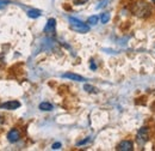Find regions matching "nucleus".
Masks as SVG:
<instances>
[{
	"label": "nucleus",
	"mask_w": 155,
	"mask_h": 151,
	"mask_svg": "<svg viewBox=\"0 0 155 151\" xmlns=\"http://www.w3.org/2000/svg\"><path fill=\"white\" fill-rule=\"evenodd\" d=\"M117 150L119 151H131L133 150V142L130 140H123L118 144Z\"/></svg>",
	"instance_id": "nucleus-7"
},
{
	"label": "nucleus",
	"mask_w": 155,
	"mask_h": 151,
	"mask_svg": "<svg viewBox=\"0 0 155 151\" xmlns=\"http://www.w3.org/2000/svg\"><path fill=\"white\" fill-rule=\"evenodd\" d=\"M39 109L41 111H44V112H49V111L53 109V104L49 103V102H42L39 104Z\"/></svg>",
	"instance_id": "nucleus-9"
},
{
	"label": "nucleus",
	"mask_w": 155,
	"mask_h": 151,
	"mask_svg": "<svg viewBox=\"0 0 155 151\" xmlns=\"http://www.w3.org/2000/svg\"><path fill=\"white\" fill-rule=\"evenodd\" d=\"M98 17L97 16H92V17H90V18H88V20H87V23H88V24H91V25H96V24H97L98 23Z\"/></svg>",
	"instance_id": "nucleus-13"
},
{
	"label": "nucleus",
	"mask_w": 155,
	"mask_h": 151,
	"mask_svg": "<svg viewBox=\"0 0 155 151\" xmlns=\"http://www.w3.org/2000/svg\"><path fill=\"white\" fill-rule=\"evenodd\" d=\"M87 142H90V137H88V138H86V139H84V140H81V142H79V143H78V145H79V146H80V145H84V144H86Z\"/></svg>",
	"instance_id": "nucleus-16"
},
{
	"label": "nucleus",
	"mask_w": 155,
	"mask_h": 151,
	"mask_svg": "<svg viewBox=\"0 0 155 151\" xmlns=\"http://www.w3.org/2000/svg\"><path fill=\"white\" fill-rule=\"evenodd\" d=\"M90 67H91V70H93V71H94V70H97V65L94 64V61H93V60H91V64H90Z\"/></svg>",
	"instance_id": "nucleus-15"
},
{
	"label": "nucleus",
	"mask_w": 155,
	"mask_h": 151,
	"mask_svg": "<svg viewBox=\"0 0 155 151\" xmlns=\"http://www.w3.org/2000/svg\"><path fill=\"white\" fill-rule=\"evenodd\" d=\"M136 139H137V143H138L140 145H144V144L148 142V139H149V130H148V127H142V128H140Z\"/></svg>",
	"instance_id": "nucleus-3"
},
{
	"label": "nucleus",
	"mask_w": 155,
	"mask_h": 151,
	"mask_svg": "<svg viewBox=\"0 0 155 151\" xmlns=\"http://www.w3.org/2000/svg\"><path fill=\"white\" fill-rule=\"evenodd\" d=\"M109 19H110V15H109L107 12H105V13H103V15L100 16V20H101V23H103V24L107 23V22H109Z\"/></svg>",
	"instance_id": "nucleus-12"
},
{
	"label": "nucleus",
	"mask_w": 155,
	"mask_h": 151,
	"mask_svg": "<svg viewBox=\"0 0 155 151\" xmlns=\"http://www.w3.org/2000/svg\"><path fill=\"white\" fill-rule=\"evenodd\" d=\"M2 122H4V116L0 115V124H2Z\"/></svg>",
	"instance_id": "nucleus-19"
},
{
	"label": "nucleus",
	"mask_w": 155,
	"mask_h": 151,
	"mask_svg": "<svg viewBox=\"0 0 155 151\" xmlns=\"http://www.w3.org/2000/svg\"><path fill=\"white\" fill-rule=\"evenodd\" d=\"M28 16L30 18H38L41 16V11L39 10H29L28 11Z\"/></svg>",
	"instance_id": "nucleus-10"
},
{
	"label": "nucleus",
	"mask_w": 155,
	"mask_h": 151,
	"mask_svg": "<svg viewBox=\"0 0 155 151\" xmlns=\"http://www.w3.org/2000/svg\"><path fill=\"white\" fill-rule=\"evenodd\" d=\"M84 89H85L87 93H92V94H97L98 93L97 88H94V86H92V85H90V84H86V85L84 86Z\"/></svg>",
	"instance_id": "nucleus-11"
},
{
	"label": "nucleus",
	"mask_w": 155,
	"mask_h": 151,
	"mask_svg": "<svg viewBox=\"0 0 155 151\" xmlns=\"http://www.w3.org/2000/svg\"><path fill=\"white\" fill-rule=\"evenodd\" d=\"M63 77H64V78H68V79H72V80H75V82H84V80H85L84 77L77 75V73H71V72L64 73Z\"/></svg>",
	"instance_id": "nucleus-8"
},
{
	"label": "nucleus",
	"mask_w": 155,
	"mask_h": 151,
	"mask_svg": "<svg viewBox=\"0 0 155 151\" xmlns=\"http://www.w3.org/2000/svg\"><path fill=\"white\" fill-rule=\"evenodd\" d=\"M55 28H56V20L54 18H50L48 20L45 28H44V33L47 35H54L55 34Z\"/></svg>",
	"instance_id": "nucleus-4"
},
{
	"label": "nucleus",
	"mask_w": 155,
	"mask_h": 151,
	"mask_svg": "<svg viewBox=\"0 0 155 151\" xmlns=\"http://www.w3.org/2000/svg\"><path fill=\"white\" fill-rule=\"evenodd\" d=\"M152 1H154V2H155V0H152Z\"/></svg>",
	"instance_id": "nucleus-20"
},
{
	"label": "nucleus",
	"mask_w": 155,
	"mask_h": 151,
	"mask_svg": "<svg viewBox=\"0 0 155 151\" xmlns=\"http://www.w3.org/2000/svg\"><path fill=\"white\" fill-rule=\"evenodd\" d=\"M69 24H71V29L77 31V33H81V34H85V33H88L90 31V25L82 23L81 20L74 18V17H69Z\"/></svg>",
	"instance_id": "nucleus-2"
},
{
	"label": "nucleus",
	"mask_w": 155,
	"mask_h": 151,
	"mask_svg": "<svg viewBox=\"0 0 155 151\" xmlns=\"http://www.w3.org/2000/svg\"><path fill=\"white\" fill-rule=\"evenodd\" d=\"M7 2H8V1H4V0H0V9H1V7H4V6L7 4Z\"/></svg>",
	"instance_id": "nucleus-18"
},
{
	"label": "nucleus",
	"mask_w": 155,
	"mask_h": 151,
	"mask_svg": "<svg viewBox=\"0 0 155 151\" xmlns=\"http://www.w3.org/2000/svg\"><path fill=\"white\" fill-rule=\"evenodd\" d=\"M88 0H73V2L75 4V5H82V4H85V2H87Z\"/></svg>",
	"instance_id": "nucleus-14"
},
{
	"label": "nucleus",
	"mask_w": 155,
	"mask_h": 151,
	"mask_svg": "<svg viewBox=\"0 0 155 151\" xmlns=\"http://www.w3.org/2000/svg\"><path fill=\"white\" fill-rule=\"evenodd\" d=\"M131 11H133V13L135 16L141 17V18L148 17L150 15V12H152L149 5L147 2H144V1H142V0H140V1H137V2L134 4V6L131 7Z\"/></svg>",
	"instance_id": "nucleus-1"
},
{
	"label": "nucleus",
	"mask_w": 155,
	"mask_h": 151,
	"mask_svg": "<svg viewBox=\"0 0 155 151\" xmlns=\"http://www.w3.org/2000/svg\"><path fill=\"white\" fill-rule=\"evenodd\" d=\"M20 107V103L18 101H8V102H5L0 106V108H4V109H8V111H15V109H18Z\"/></svg>",
	"instance_id": "nucleus-5"
},
{
	"label": "nucleus",
	"mask_w": 155,
	"mask_h": 151,
	"mask_svg": "<svg viewBox=\"0 0 155 151\" xmlns=\"http://www.w3.org/2000/svg\"><path fill=\"white\" fill-rule=\"evenodd\" d=\"M7 139L11 143H16L20 139V132L17 128H12L10 132L7 133Z\"/></svg>",
	"instance_id": "nucleus-6"
},
{
	"label": "nucleus",
	"mask_w": 155,
	"mask_h": 151,
	"mask_svg": "<svg viewBox=\"0 0 155 151\" xmlns=\"http://www.w3.org/2000/svg\"><path fill=\"white\" fill-rule=\"evenodd\" d=\"M61 148V143H55V144H53V146H51V149H54V150H58Z\"/></svg>",
	"instance_id": "nucleus-17"
}]
</instances>
